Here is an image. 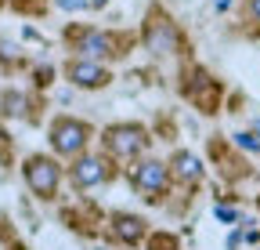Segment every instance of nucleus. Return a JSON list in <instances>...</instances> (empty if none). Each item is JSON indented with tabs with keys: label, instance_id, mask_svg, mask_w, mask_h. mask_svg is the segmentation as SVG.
<instances>
[{
	"label": "nucleus",
	"instance_id": "nucleus-19",
	"mask_svg": "<svg viewBox=\"0 0 260 250\" xmlns=\"http://www.w3.org/2000/svg\"><path fill=\"white\" fill-rule=\"evenodd\" d=\"M256 203H260V200H256Z\"/></svg>",
	"mask_w": 260,
	"mask_h": 250
},
{
	"label": "nucleus",
	"instance_id": "nucleus-4",
	"mask_svg": "<svg viewBox=\"0 0 260 250\" xmlns=\"http://www.w3.org/2000/svg\"><path fill=\"white\" fill-rule=\"evenodd\" d=\"M22 178H25V185L32 189V196L54 200L58 196V181H61V167H58V160L37 152V156H29V160L22 163Z\"/></svg>",
	"mask_w": 260,
	"mask_h": 250
},
{
	"label": "nucleus",
	"instance_id": "nucleus-9",
	"mask_svg": "<svg viewBox=\"0 0 260 250\" xmlns=\"http://www.w3.org/2000/svg\"><path fill=\"white\" fill-rule=\"evenodd\" d=\"M112 232H116L119 243L134 246V243L145 239L148 225H145V217H138V214H123V210H119V214H112Z\"/></svg>",
	"mask_w": 260,
	"mask_h": 250
},
{
	"label": "nucleus",
	"instance_id": "nucleus-17",
	"mask_svg": "<svg viewBox=\"0 0 260 250\" xmlns=\"http://www.w3.org/2000/svg\"><path fill=\"white\" fill-rule=\"evenodd\" d=\"M11 250H25V246H11Z\"/></svg>",
	"mask_w": 260,
	"mask_h": 250
},
{
	"label": "nucleus",
	"instance_id": "nucleus-3",
	"mask_svg": "<svg viewBox=\"0 0 260 250\" xmlns=\"http://www.w3.org/2000/svg\"><path fill=\"white\" fill-rule=\"evenodd\" d=\"M47 138H51V149L58 156H73L76 160V156H83L87 145H90V123H83L76 116H58V120H51Z\"/></svg>",
	"mask_w": 260,
	"mask_h": 250
},
{
	"label": "nucleus",
	"instance_id": "nucleus-10",
	"mask_svg": "<svg viewBox=\"0 0 260 250\" xmlns=\"http://www.w3.org/2000/svg\"><path fill=\"white\" fill-rule=\"evenodd\" d=\"M170 174H174L177 181H188V185L203 181V163H199V156L188 152V149L174 152V156H170Z\"/></svg>",
	"mask_w": 260,
	"mask_h": 250
},
{
	"label": "nucleus",
	"instance_id": "nucleus-18",
	"mask_svg": "<svg viewBox=\"0 0 260 250\" xmlns=\"http://www.w3.org/2000/svg\"><path fill=\"white\" fill-rule=\"evenodd\" d=\"M0 4H4V0H0Z\"/></svg>",
	"mask_w": 260,
	"mask_h": 250
},
{
	"label": "nucleus",
	"instance_id": "nucleus-6",
	"mask_svg": "<svg viewBox=\"0 0 260 250\" xmlns=\"http://www.w3.org/2000/svg\"><path fill=\"white\" fill-rule=\"evenodd\" d=\"M65 76H69L76 87H83V91H98V87L112 84V73L102 66V62H87V58H73L69 66H65Z\"/></svg>",
	"mask_w": 260,
	"mask_h": 250
},
{
	"label": "nucleus",
	"instance_id": "nucleus-15",
	"mask_svg": "<svg viewBox=\"0 0 260 250\" xmlns=\"http://www.w3.org/2000/svg\"><path fill=\"white\" fill-rule=\"evenodd\" d=\"M58 8H65V11H76V8H87V0H58Z\"/></svg>",
	"mask_w": 260,
	"mask_h": 250
},
{
	"label": "nucleus",
	"instance_id": "nucleus-16",
	"mask_svg": "<svg viewBox=\"0 0 260 250\" xmlns=\"http://www.w3.org/2000/svg\"><path fill=\"white\" fill-rule=\"evenodd\" d=\"M239 243H242V232H232V236H228V246H232V250H235Z\"/></svg>",
	"mask_w": 260,
	"mask_h": 250
},
{
	"label": "nucleus",
	"instance_id": "nucleus-2",
	"mask_svg": "<svg viewBox=\"0 0 260 250\" xmlns=\"http://www.w3.org/2000/svg\"><path fill=\"white\" fill-rule=\"evenodd\" d=\"M148 131L141 123H112V127L102 131V145H105V156L112 160H138V156L148 149Z\"/></svg>",
	"mask_w": 260,
	"mask_h": 250
},
{
	"label": "nucleus",
	"instance_id": "nucleus-7",
	"mask_svg": "<svg viewBox=\"0 0 260 250\" xmlns=\"http://www.w3.org/2000/svg\"><path fill=\"white\" fill-rule=\"evenodd\" d=\"M80 51L87 62H98V58H112V54H123L119 51V40L112 33H102V29H87L80 37Z\"/></svg>",
	"mask_w": 260,
	"mask_h": 250
},
{
	"label": "nucleus",
	"instance_id": "nucleus-12",
	"mask_svg": "<svg viewBox=\"0 0 260 250\" xmlns=\"http://www.w3.org/2000/svg\"><path fill=\"white\" fill-rule=\"evenodd\" d=\"M246 15L249 22H260V0H246Z\"/></svg>",
	"mask_w": 260,
	"mask_h": 250
},
{
	"label": "nucleus",
	"instance_id": "nucleus-11",
	"mask_svg": "<svg viewBox=\"0 0 260 250\" xmlns=\"http://www.w3.org/2000/svg\"><path fill=\"white\" fill-rule=\"evenodd\" d=\"M4 105H11V109H8L11 116H18V113H22V105H25V98H18V95H8V98H4Z\"/></svg>",
	"mask_w": 260,
	"mask_h": 250
},
{
	"label": "nucleus",
	"instance_id": "nucleus-1",
	"mask_svg": "<svg viewBox=\"0 0 260 250\" xmlns=\"http://www.w3.org/2000/svg\"><path fill=\"white\" fill-rule=\"evenodd\" d=\"M126 178H130V185H134V192H141L148 203H159L162 196H167V189H170V181H174V174H170V163H162V160H134L126 167Z\"/></svg>",
	"mask_w": 260,
	"mask_h": 250
},
{
	"label": "nucleus",
	"instance_id": "nucleus-8",
	"mask_svg": "<svg viewBox=\"0 0 260 250\" xmlns=\"http://www.w3.org/2000/svg\"><path fill=\"white\" fill-rule=\"evenodd\" d=\"M145 44H148L155 54H170V51H177V29L170 25V18H155V22L145 29Z\"/></svg>",
	"mask_w": 260,
	"mask_h": 250
},
{
	"label": "nucleus",
	"instance_id": "nucleus-14",
	"mask_svg": "<svg viewBox=\"0 0 260 250\" xmlns=\"http://www.w3.org/2000/svg\"><path fill=\"white\" fill-rule=\"evenodd\" d=\"M235 142H239L242 149H260V142H256L253 134H235Z\"/></svg>",
	"mask_w": 260,
	"mask_h": 250
},
{
	"label": "nucleus",
	"instance_id": "nucleus-13",
	"mask_svg": "<svg viewBox=\"0 0 260 250\" xmlns=\"http://www.w3.org/2000/svg\"><path fill=\"white\" fill-rule=\"evenodd\" d=\"M217 217H220V221H239V210H232V207H217Z\"/></svg>",
	"mask_w": 260,
	"mask_h": 250
},
{
	"label": "nucleus",
	"instance_id": "nucleus-5",
	"mask_svg": "<svg viewBox=\"0 0 260 250\" xmlns=\"http://www.w3.org/2000/svg\"><path fill=\"white\" fill-rule=\"evenodd\" d=\"M112 174H116L112 156H105V152H83V156H76L73 167H69V181L76 185L80 192H83V189H98V185L112 181Z\"/></svg>",
	"mask_w": 260,
	"mask_h": 250
}]
</instances>
